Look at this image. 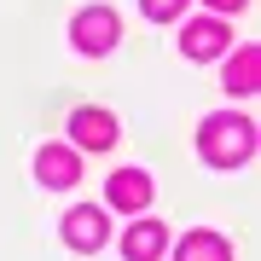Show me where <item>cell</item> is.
I'll list each match as a JSON object with an SVG mask.
<instances>
[{
	"instance_id": "6da1fadb",
	"label": "cell",
	"mask_w": 261,
	"mask_h": 261,
	"mask_svg": "<svg viewBox=\"0 0 261 261\" xmlns=\"http://www.w3.org/2000/svg\"><path fill=\"white\" fill-rule=\"evenodd\" d=\"M197 151H203V163H215V168H238L255 151V122L238 116V111L209 116L203 128H197Z\"/></svg>"
},
{
	"instance_id": "7a4b0ae2",
	"label": "cell",
	"mask_w": 261,
	"mask_h": 261,
	"mask_svg": "<svg viewBox=\"0 0 261 261\" xmlns=\"http://www.w3.org/2000/svg\"><path fill=\"white\" fill-rule=\"evenodd\" d=\"M70 41L82 47L87 58H99V53H111L116 41H122V23H116V12H105V6H87L82 18L70 23Z\"/></svg>"
},
{
	"instance_id": "3957f363",
	"label": "cell",
	"mask_w": 261,
	"mask_h": 261,
	"mask_svg": "<svg viewBox=\"0 0 261 261\" xmlns=\"http://www.w3.org/2000/svg\"><path fill=\"white\" fill-rule=\"evenodd\" d=\"M226 41H232V35H226L221 18H197V23H186V35H180V53L203 64V58H221L226 53Z\"/></svg>"
},
{
	"instance_id": "277c9868",
	"label": "cell",
	"mask_w": 261,
	"mask_h": 261,
	"mask_svg": "<svg viewBox=\"0 0 261 261\" xmlns=\"http://www.w3.org/2000/svg\"><path fill=\"white\" fill-rule=\"evenodd\" d=\"M35 180H41V186H75V180H82V157H75L70 145H41Z\"/></svg>"
},
{
	"instance_id": "5b68a950",
	"label": "cell",
	"mask_w": 261,
	"mask_h": 261,
	"mask_svg": "<svg viewBox=\"0 0 261 261\" xmlns=\"http://www.w3.org/2000/svg\"><path fill=\"white\" fill-rule=\"evenodd\" d=\"M105 197H111L116 209L140 215V209L151 203V174H140V168H116V174L105 180Z\"/></svg>"
},
{
	"instance_id": "8992f818",
	"label": "cell",
	"mask_w": 261,
	"mask_h": 261,
	"mask_svg": "<svg viewBox=\"0 0 261 261\" xmlns=\"http://www.w3.org/2000/svg\"><path fill=\"white\" fill-rule=\"evenodd\" d=\"M70 140L82 145V151H105L116 140V116L111 111H75L70 116Z\"/></svg>"
},
{
	"instance_id": "52a82bcc",
	"label": "cell",
	"mask_w": 261,
	"mask_h": 261,
	"mask_svg": "<svg viewBox=\"0 0 261 261\" xmlns=\"http://www.w3.org/2000/svg\"><path fill=\"white\" fill-rule=\"evenodd\" d=\"M64 238H70V250H99L105 238H111V226H105V215L99 209H70L64 215Z\"/></svg>"
},
{
	"instance_id": "ba28073f",
	"label": "cell",
	"mask_w": 261,
	"mask_h": 261,
	"mask_svg": "<svg viewBox=\"0 0 261 261\" xmlns=\"http://www.w3.org/2000/svg\"><path fill=\"white\" fill-rule=\"evenodd\" d=\"M163 244H168L163 221H140V226H128V238H122V255H128V261H157Z\"/></svg>"
},
{
	"instance_id": "9c48e42d",
	"label": "cell",
	"mask_w": 261,
	"mask_h": 261,
	"mask_svg": "<svg viewBox=\"0 0 261 261\" xmlns=\"http://www.w3.org/2000/svg\"><path fill=\"white\" fill-rule=\"evenodd\" d=\"M255 87H261V53L255 47H238L232 53V64H226V93H255Z\"/></svg>"
},
{
	"instance_id": "30bf717a",
	"label": "cell",
	"mask_w": 261,
	"mask_h": 261,
	"mask_svg": "<svg viewBox=\"0 0 261 261\" xmlns=\"http://www.w3.org/2000/svg\"><path fill=\"white\" fill-rule=\"evenodd\" d=\"M174 261H232V250H226L221 232H192V238H180Z\"/></svg>"
},
{
	"instance_id": "8fae6325",
	"label": "cell",
	"mask_w": 261,
	"mask_h": 261,
	"mask_svg": "<svg viewBox=\"0 0 261 261\" xmlns=\"http://www.w3.org/2000/svg\"><path fill=\"white\" fill-rule=\"evenodd\" d=\"M140 6H145V18L168 23V18H180V6H186V0H140Z\"/></svg>"
},
{
	"instance_id": "7c38bea8",
	"label": "cell",
	"mask_w": 261,
	"mask_h": 261,
	"mask_svg": "<svg viewBox=\"0 0 261 261\" xmlns=\"http://www.w3.org/2000/svg\"><path fill=\"white\" fill-rule=\"evenodd\" d=\"M209 6H215V12H238L244 0H209Z\"/></svg>"
}]
</instances>
